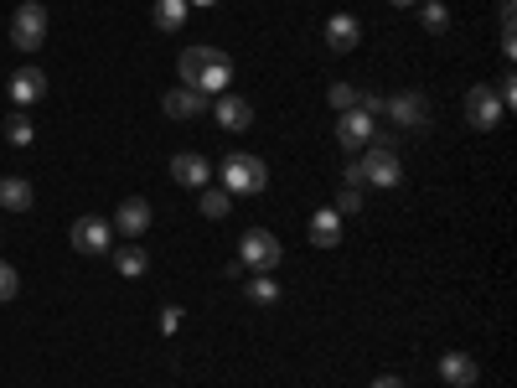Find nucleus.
<instances>
[{
	"label": "nucleus",
	"instance_id": "obj_6",
	"mask_svg": "<svg viewBox=\"0 0 517 388\" xmlns=\"http://www.w3.org/2000/svg\"><path fill=\"white\" fill-rule=\"evenodd\" d=\"M502 114H507V104L497 99V88H486V83L466 88V119H471V130H497Z\"/></svg>",
	"mask_w": 517,
	"mask_h": 388
},
{
	"label": "nucleus",
	"instance_id": "obj_11",
	"mask_svg": "<svg viewBox=\"0 0 517 388\" xmlns=\"http://www.w3.org/2000/svg\"><path fill=\"white\" fill-rule=\"evenodd\" d=\"M326 47L331 52H352L357 42H362V21L357 16H347V11H337V16H326Z\"/></svg>",
	"mask_w": 517,
	"mask_h": 388
},
{
	"label": "nucleus",
	"instance_id": "obj_28",
	"mask_svg": "<svg viewBox=\"0 0 517 388\" xmlns=\"http://www.w3.org/2000/svg\"><path fill=\"white\" fill-rule=\"evenodd\" d=\"M497 99L512 109V99H517V83H512V73H502V78H497Z\"/></svg>",
	"mask_w": 517,
	"mask_h": 388
},
{
	"label": "nucleus",
	"instance_id": "obj_20",
	"mask_svg": "<svg viewBox=\"0 0 517 388\" xmlns=\"http://www.w3.org/2000/svg\"><path fill=\"white\" fill-rule=\"evenodd\" d=\"M187 0H156V11H150V16H156V26H161V32H181V26H187Z\"/></svg>",
	"mask_w": 517,
	"mask_h": 388
},
{
	"label": "nucleus",
	"instance_id": "obj_1",
	"mask_svg": "<svg viewBox=\"0 0 517 388\" xmlns=\"http://www.w3.org/2000/svg\"><path fill=\"white\" fill-rule=\"evenodd\" d=\"M181 88H197V94H223L233 83V57L223 47H187L176 57Z\"/></svg>",
	"mask_w": 517,
	"mask_h": 388
},
{
	"label": "nucleus",
	"instance_id": "obj_8",
	"mask_svg": "<svg viewBox=\"0 0 517 388\" xmlns=\"http://www.w3.org/2000/svg\"><path fill=\"white\" fill-rule=\"evenodd\" d=\"M68 238H73L78 254H109V249H114V228H109L104 218H73Z\"/></svg>",
	"mask_w": 517,
	"mask_h": 388
},
{
	"label": "nucleus",
	"instance_id": "obj_21",
	"mask_svg": "<svg viewBox=\"0 0 517 388\" xmlns=\"http://www.w3.org/2000/svg\"><path fill=\"white\" fill-rule=\"evenodd\" d=\"M419 26H424V32H435V37H445V32H450L445 0H424V6H419Z\"/></svg>",
	"mask_w": 517,
	"mask_h": 388
},
{
	"label": "nucleus",
	"instance_id": "obj_17",
	"mask_svg": "<svg viewBox=\"0 0 517 388\" xmlns=\"http://www.w3.org/2000/svg\"><path fill=\"white\" fill-rule=\"evenodd\" d=\"M161 109L171 119H192V114H207V94H197V88H171V94L161 99Z\"/></svg>",
	"mask_w": 517,
	"mask_h": 388
},
{
	"label": "nucleus",
	"instance_id": "obj_3",
	"mask_svg": "<svg viewBox=\"0 0 517 388\" xmlns=\"http://www.w3.org/2000/svg\"><path fill=\"white\" fill-rule=\"evenodd\" d=\"M280 254L285 249H280V238L269 233V228H249V233L238 238V264L249 275H275L280 270Z\"/></svg>",
	"mask_w": 517,
	"mask_h": 388
},
{
	"label": "nucleus",
	"instance_id": "obj_34",
	"mask_svg": "<svg viewBox=\"0 0 517 388\" xmlns=\"http://www.w3.org/2000/svg\"><path fill=\"white\" fill-rule=\"evenodd\" d=\"M187 6H218V0H187Z\"/></svg>",
	"mask_w": 517,
	"mask_h": 388
},
{
	"label": "nucleus",
	"instance_id": "obj_14",
	"mask_svg": "<svg viewBox=\"0 0 517 388\" xmlns=\"http://www.w3.org/2000/svg\"><path fill=\"white\" fill-rule=\"evenodd\" d=\"M32 202H37V192L26 176H0V207L6 213H32Z\"/></svg>",
	"mask_w": 517,
	"mask_h": 388
},
{
	"label": "nucleus",
	"instance_id": "obj_32",
	"mask_svg": "<svg viewBox=\"0 0 517 388\" xmlns=\"http://www.w3.org/2000/svg\"><path fill=\"white\" fill-rule=\"evenodd\" d=\"M497 21H502V32H512V0H502V11H497Z\"/></svg>",
	"mask_w": 517,
	"mask_h": 388
},
{
	"label": "nucleus",
	"instance_id": "obj_10",
	"mask_svg": "<svg viewBox=\"0 0 517 388\" xmlns=\"http://www.w3.org/2000/svg\"><path fill=\"white\" fill-rule=\"evenodd\" d=\"M150 218H156V213H150L145 197H125V202L114 207V223H109V228H114L119 238H145V233H150Z\"/></svg>",
	"mask_w": 517,
	"mask_h": 388
},
{
	"label": "nucleus",
	"instance_id": "obj_25",
	"mask_svg": "<svg viewBox=\"0 0 517 388\" xmlns=\"http://www.w3.org/2000/svg\"><path fill=\"white\" fill-rule=\"evenodd\" d=\"M326 104L337 109V114H342V109H357V88H352V83H331V88H326Z\"/></svg>",
	"mask_w": 517,
	"mask_h": 388
},
{
	"label": "nucleus",
	"instance_id": "obj_26",
	"mask_svg": "<svg viewBox=\"0 0 517 388\" xmlns=\"http://www.w3.org/2000/svg\"><path fill=\"white\" fill-rule=\"evenodd\" d=\"M21 295V275H16V264L0 259V301H16Z\"/></svg>",
	"mask_w": 517,
	"mask_h": 388
},
{
	"label": "nucleus",
	"instance_id": "obj_2",
	"mask_svg": "<svg viewBox=\"0 0 517 388\" xmlns=\"http://www.w3.org/2000/svg\"><path fill=\"white\" fill-rule=\"evenodd\" d=\"M357 161H362V187H399L404 182V161L393 156L388 135H373V145L357 151Z\"/></svg>",
	"mask_w": 517,
	"mask_h": 388
},
{
	"label": "nucleus",
	"instance_id": "obj_29",
	"mask_svg": "<svg viewBox=\"0 0 517 388\" xmlns=\"http://www.w3.org/2000/svg\"><path fill=\"white\" fill-rule=\"evenodd\" d=\"M176 326H181V306H166V311H161V332L171 337V332H176Z\"/></svg>",
	"mask_w": 517,
	"mask_h": 388
},
{
	"label": "nucleus",
	"instance_id": "obj_22",
	"mask_svg": "<svg viewBox=\"0 0 517 388\" xmlns=\"http://www.w3.org/2000/svg\"><path fill=\"white\" fill-rule=\"evenodd\" d=\"M197 207H202V218H228V207H233V197L223 192V187H202V197H197Z\"/></svg>",
	"mask_w": 517,
	"mask_h": 388
},
{
	"label": "nucleus",
	"instance_id": "obj_19",
	"mask_svg": "<svg viewBox=\"0 0 517 388\" xmlns=\"http://www.w3.org/2000/svg\"><path fill=\"white\" fill-rule=\"evenodd\" d=\"M114 270L125 275V280H140V275L150 270V254H145L140 244H119V249H114Z\"/></svg>",
	"mask_w": 517,
	"mask_h": 388
},
{
	"label": "nucleus",
	"instance_id": "obj_24",
	"mask_svg": "<svg viewBox=\"0 0 517 388\" xmlns=\"http://www.w3.org/2000/svg\"><path fill=\"white\" fill-rule=\"evenodd\" d=\"M249 301H254V306H275V301H280V280L254 275V280H249Z\"/></svg>",
	"mask_w": 517,
	"mask_h": 388
},
{
	"label": "nucleus",
	"instance_id": "obj_31",
	"mask_svg": "<svg viewBox=\"0 0 517 388\" xmlns=\"http://www.w3.org/2000/svg\"><path fill=\"white\" fill-rule=\"evenodd\" d=\"M373 388H409L404 378H393V373H383V378H373Z\"/></svg>",
	"mask_w": 517,
	"mask_h": 388
},
{
	"label": "nucleus",
	"instance_id": "obj_23",
	"mask_svg": "<svg viewBox=\"0 0 517 388\" xmlns=\"http://www.w3.org/2000/svg\"><path fill=\"white\" fill-rule=\"evenodd\" d=\"M6 140H11V145H32V140H37V125H32V114H26V109H16V114L6 119Z\"/></svg>",
	"mask_w": 517,
	"mask_h": 388
},
{
	"label": "nucleus",
	"instance_id": "obj_33",
	"mask_svg": "<svg viewBox=\"0 0 517 388\" xmlns=\"http://www.w3.org/2000/svg\"><path fill=\"white\" fill-rule=\"evenodd\" d=\"M388 6H419V0H388Z\"/></svg>",
	"mask_w": 517,
	"mask_h": 388
},
{
	"label": "nucleus",
	"instance_id": "obj_15",
	"mask_svg": "<svg viewBox=\"0 0 517 388\" xmlns=\"http://www.w3.org/2000/svg\"><path fill=\"white\" fill-rule=\"evenodd\" d=\"M212 114H218V125H223V130H249V125H254V104H249V99H238V94H223Z\"/></svg>",
	"mask_w": 517,
	"mask_h": 388
},
{
	"label": "nucleus",
	"instance_id": "obj_13",
	"mask_svg": "<svg viewBox=\"0 0 517 388\" xmlns=\"http://www.w3.org/2000/svg\"><path fill=\"white\" fill-rule=\"evenodd\" d=\"M42 94H47V73H42V68H21V73H11V104H16V109H32Z\"/></svg>",
	"mask_w": 517,
	"mask_h": 388
},
{
	"label": "nucleus",
	"instance_id": "obj_30",
	"mask_svg": "<svg viewBox=\"0 0 517 388\" xmlns=\"http://www.w3.org/2000/svg\"><path fill=\"white\" fill-rule=\"evenodd\" d=\"M342 176H347V187H357V192H362V161H357V156L347 161V171H342Z\"/></svg>",
	"mask_w": 517,
	"mask_h": 388
},
{
	"label": "nucleus",
	"instance_id": "obj_9",
	"mask_svg": "<svg viewBox=\"0 0 517 388\" xmlns=\"http://www.w3.org/2000/svg\"><path fill=\"white\" fill-rule=\"evenodd\" d=\"M373 114H362V109H342V119H337V145H342V151H368V145H373Z\"/></svg>",
	"mask_w": 517,
	"mask_h": 388
},
{
	"label": "nucleus",
	"instance_id": "obj_16",
	"mask_svg": "<svg viewBox=\"0 0 517 388\" xmlns=\"http://www.w3.org/2000/svg\"><path fill=\"white\" fill-rule=\"evenodd\" d=\"M440 378H445L450 388H471V383L481 378V368L471 363L466 352H445V357H440Z\"/></svg>",
	"mask_w": 517,
	"mask_h": 388
},
{
	"label": "nucleus",
	"instance_id": "obj_12",
	"mask_svg": "<svg viewBox=\"0 0 517 388\" xmlns=\"http://www.w3.org/2000/svg\"><path fill=\"white\" fill-rule=\"evenodd\" d=\"M207 176H212V166H207V156H197V151H181V156H171V182L176 187H207Z\"/></svg>",
	"mask_w": 517,
	"mask_h": 388
},
{
	"label": "nucleus",
	"instance_id": "obj_27",
	"mask_svg": "<svg viewBox=\"0 0 517 388\" xmlns=\"http://www.w3.org/2000/svg\"><path fill=\"white\" fill-rule=\"evenodd\" d=\"M337 218H352V213H362V192L357 187H342V197H337V207H331Z\"/></svg>",
	"mask_w": 517,
	"mask_h": 388
},
{
	"label": "nucleus",
	"instance_id": "obj_4",
	"mask_svg": "<svg viewBox=\"0 0 517 388\" xmlns=\"http://www.w3.org/2000/svg\"><path fill=\"white\" fill-rule=\"evenodd\" d=\"M269 187V166L259 156H228L223 161V192L228 197H254Z\"/></svg>",
	"mask_w": 517,
	"mask_h": 388
},
{
	"label": "nucleus",
	"instance_id": "obj_18",
	"mask_svg": "<svg viewBox=\"0 0 517 388\" xmlns=\"http://www.w3.org/2000/svg\"><path fill=\"white\" fill-rule=\"evenodd\" d=\"M311 244H316V249H337V244H342V218L331 213V207H316V218H311Z\"/></svg>",
	"mask_w": 517,
	"mask_h": 388
},
{
	"label": "nucleus",
	"instance_id": "obj_5",
	"mask_svg": "<svg viewBox=\"0 0 517 388\" xmlns=\"http://www.w3.org/2000/svg\"><path fill=\"white\" fill-rule=\"evenodd\" d=\"M11 42H16L21 52H37V47L47 42V6H42V0H21V6H16V16H11Z\"/></svg>",
	"mask_w": 517,
	"mask_h": 388
},
{
	"label": "nucleus",
	"instance_id": "obj_7",
	"mask_svg": "<svg viewBox=\"0 0 517 388\" xmlns=\"http://www.w3.org/2000/svg\"><path fill=\"white\" fill-rule=\"evenodd\" d=\"M383 114L399 130H424V125H430V99H424V94H393V99H383Z\"/></svg>",
	"mask_w": 517,
	"mask_h": 388
}]
</instances>
